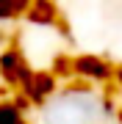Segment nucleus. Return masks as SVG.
I'll return each mask as SVG.
<instances>
[{
  "label": "nucleus",
  "mask_w": 122,
  "mask_h": 124,
  "mask_svg": "<svg viewBox=\"0 0 122 124\" xmlns=\"http://www.w3.org/2000/svg\"><path fill=\"white\" fill-rule=\"evenodd\" d=\"M0 75H3V80L9 85H14V88L22 91L25 83L33 75V69L25 63L22 53H17V50H6V53H0Z\"/></svg>",
  "instance_id": "7ed1b4c3"
},
{
  "label": "nucleus",
  "mask_w": 122,
  "mask_h": 124,
  "mask_svg": "<svg viewBox=\"0 0 122 124\" xmlns=\"http://www.w3.org/2000/svg\"><path fill=\"white\" fill-rule=\"evenodd\" d=\"M0 124H31L22 102H11V99L0 102Z\"/></svg>",
  "instance_id": "39448f33"
},
{
  "label": "nucleus",
  "mask_w": 122,
  "mask_h": 124,
  "mask_svg": "<svg viewBox=\"0 0 122 124\" xmlns=\"http://www.w3.org/2000/svg\"><path fill=\"white\" fill-rule=\"evenodd\" d=\"M58 85H61V80H58V75H56V72L33 69V75H31V80L25 83L22 94H25V99L31 102V105H36V102L47 99L50 94H53L56 88H58Z\"/></svg>",
  "instance_id": "20e7f679"
},
{
  "label": "nucleus",
  "mask_w": 122,
  "mask_h": 124,
  "mask_svg": "<svg viewBox=\"0 0 122 124\" xmlns=\"http://www.w3.org/2000/svg\"><path fill=\"white\" fill-rule=\"evenodd\" d=\"M28 119L31 124H122V105L103 85L72 77L28 108Z\"/></svg>",
  "instance_id": "f257e3e1"
},
{
  "label": "nucleus",
  "mask_w": 122,
  "mask_h": 124,
  "mask_svg": "<svg viewBox=\"0 0 122 124\" xmlns=\"http://www.w3.org/2000/svg\"><path fill=\"white\" fill-rule=\"evenodd\" d=\"M28 6H31V0H0V22H9V19L25 14Z\"/></svg>",
  "instance_id": "423d86ee"
},
{
  "label": "nucleus",
  "mask_w": 122,
  "mask_h": 124,
  "mask_svg": "<svg viewBox=\"0 0 122 124\" xmlns=\"http://www.w3.org/2000/svg\"><path fill=\"white\" fill-rule=\"evenodd\" d=\"M69 69H72V77L75 80H83V83H94V85H103L114 80V66L108 61L97 55H78L69 61Z\"/></svg>",
  "instance_id": "f03ea898"
},
{
  "label": "nucleus",
  "mask_w": 122,
  "mask_h": 124,
  "mask_svg": "<svg viewBox=\"0 0 122 124\" xmlns=\"http://www.w3.org/2000/svg\"><path fill=\"white\" fill-rule=\"evenodd\" d=\"M114 83H117V88L122 91V63H119V66H114Z\"/></svg>",
  "instance_id": "0eeeda50"
}]
</instances>
